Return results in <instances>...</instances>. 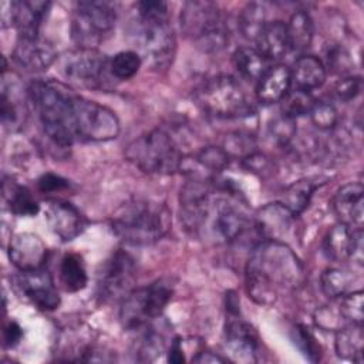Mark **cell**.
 <instances>
[{"instance_id":"1","label":"cell","mask_w":364,"mask_h":364,"mask_svg":"<svg viewBox=\"0 0 364 364\" xmlns=\"http://www.w3.org/2000/svg\"><path fill=\"white\" fill-rule=\"evenodd\" d=\"M300 259L287 243L262 240L250 252L245 267L247 296L257 304L270 306L303 283Z\"/></svg>"},{"instance_id":"2","label":"cell","mask_w":364,"mask_h":364,"mask_svg":"<svg viewBox=\"0 0 364 364\" xmlns=\"http://www.w3.org/2000/svg\"><path fill=\"white\" fill-rule=\"evenodd\" d=\"M131 21V36L139 50L154 67L164 68L173 58L176 41L168 18V4L158 0H144L135 4Z\"/></svg>"},{"instance_id":"3","label":"cell","mask_w":364,"mask_h":364,"mask_svg":"<svg viewBox=\"0 0 364 364\" xmlns=\"http://www.w3.org/2000/svg\"><path fill=\"white\" fill-rule=\"evenodd\" d=\"M169 228V209L165 205L145 199L125 202L111 218L114 235L132 246L154 245L166 235Z\"/></svg>"},{"instance_id":"4","label":"cell","mask_w":364,"mask_h":364,"mask_svg":"<svg viewBox=\"0 0 364 364\" xmlns=\"http://www.w3.org/2000/svg\"><path fill=\"white\" fill-rule=\"evenodd\" d=\"M28 100L37 112L46 135L60 146L75 142L71 128L73 94L64 84L57 81L36 80L27 88Z\"/></svg>"},{"instance_id":"5","label":"cell","mask_w":364,"mask_h":364,"mask_svg":"<svg viewBox=\"0 0 364 364\" xmlns=\"http://www.w3.org/2000/svg\"><path fill=\"white\" fill-rule=\"evenodd\" d=\"M125 156L141 171L158 175H171L181 171L185 161L173 138L161 128L134 139L127 146Z\"/></svg>"},{"instance_id":"6","label":"cell","mask_w":364,"mask_h":364,"mask_svg":"<svg viewBox=\"0 0 364 364\" xmlns=\"http://www.w3.org/2000/svg\"><path fill=\"white\" fill-rule=\"evenodd\" d=\"M181 28L196 47L206 53L225 48L229 31L219 7L212 1H186L181 9Z\"/></svg>"},{"instance_id":"7","label":"cell","mask_w":364,"mask_h":364,"mask_svg":"<svg viewBox=\"0 0 364 364\" xmlns=\"http://www.w3.org/2000/svg\"><path fill=\"white\" fill-rule=\"evenodd\" d=\"M198 105L210 117L230 119L250 114L243 87L230 75H218L205 81L196 91Z\"/></svg>"},{"instance_id":"8","label":"cell","mask_w":364,"mask_h":364,"mask_svg":"<svg viewBox=\"0 0 364 364\" xmlns=\"http://www.w3.org/2000/svg\"><path fill=\"white\" fill-rule=\"evenodd\" d=\"M172 294V284L165 279H158L148 286L134 289L121 301L119 321L122 327L135 331L161 317Z\"/></svg>"},{"instance_id":"9","label":"cell","mask_w":364,"mask_h":364,"mask_svg":"<svg viewBox=\"0 0 364 364\" xmlns=\"http://www.w3.org/2000/svg\"><path fill=\"white\" fill-rule=\"evenodd\" d=\"M117 13L108 1H78L71 17V38L78 48L97 47L111 36Z\"/></svg>"},{"instance_id":"10","label":"cell","mask_w":364,"mask_h":364,"mask_svg":"<svg viewBox=\"0 0 364 364\" xmlns=\"http://www.w3.org/2000/svg\"><path fill=\"white\" fill-rule=\"evenodd\" d=\"M71 128L75 141L105 142L119 134V119L112 109L80 95L73 98Z\"/></svg>"},{"instance_id":"11","label":"cell","mask_w":364,"mask_h":364,"mask_svg":"<svg viewBox=\"0 0 364 364\" xmlns=\"http://www.w3.org/2000/svg\"><path fill=\"white\" fill-rule=\"evenodd\" d=\"M109 60L105 54L91 48H77L61 60L63 75L88 88L107 90L114 78L109 70Z\"/></svg>"},{"instance_id":"12","label":"cell","mask_w":364,"mask_h":364,"mask_svg":"<svg viewBox=\"0 0 364 364\" xmlns=\"http://www.w3.org/2000/svg\"><path fill=\"white\" fill-rule=\"evenodd\" d=\"M136 264L125 250L114 252L102 264L97 280V294L102 303L122 301L135 287Z\"/></svg>"},{"instance_id":"13","label":"cell","mask_w":364,"mask_h":364,"mask_svg":"<svg viewBox=\"0 0 364 364\" xmlns=\"http://www.w3.org/2000/svg\"><path fill=\"white\" fill-rule=\"evenodd\" d=\"M206 228L215 240L230 243L247 230L249 219L243 210L228 198H216L212 199L200 232Z\"/></svg>"},{"instance_id":"14","label":"cell","mask_w":364,"mask_h":364,"mask_svg":"<svg viewBox=\"0 0 364 364\" xmlns=\"http://www.w3.org/2000/svg\"><path fill=\"white\" fill-rule=\"evenodd\" d=\"M213 182L215 181L191 178L181 189V220L186 230L195 235L200 233L206 215L209 212L213 199Z\"/></svg>"},{"instance_id":"15","label":"cell","mask_w":364,"mask_h":364,"mask_svg":"<svg viewBox=\"0 0 364 364\" xmlns=\"http://www.w3.org/2000/svg\"><path fill=\"white\" fill-rule=\"evenodd\" d=\"M1 7V23L3 26H14L18 37L40 36V27L47 16L51 6L50 1L44 0H18L4 1Z\"/></svg>"},{"instance_id":"16","label":"cell","mask_w":364,"mask_h":364,"mask_svg":"<svg viewBox=\"0 0 364 364\" xmlns=\"http://www.w3.org/2000/svg\"><path fill=\"white\" fill-rule=\"evenodd\" d=\"M17 289L38 309L51 311L60 306V294L54 286L51 274L46 269L20 272L14 277Z\"/></svg>"},{"instance_id":"17","label":"cell","mask_w":364,"mask_h":364,"mask_svg":"<svg viewBox=\"0 0 364 364\" xmlns=\"http://www.w3.org/2000/svg\"><path fill=\"white\" fill-rule=\"evenodd\" d=\"M14 61L28 71H44L57 60L54 46L40 37H18L13 50Z\"/></svg>"},{"instance_id":"18","label":"cell","mask_w":364,"mask_h":364,"mask_svg":"<svg viewBox=\"0 0 364 364\" xmlns=\"http://www.w3.org/2000/svg\"><path fill=\"white\" fill-rule=\"evenodd\" d=\"M9 259L20 272L37 270L43 267L47 259V247L40 236L21 232L10 239Z\"/></svg>"},{"instance_id":"19","label":"cell","mask_w":364,"mask_h":364,"mask_svg":"<svg viewBox=\"0 0 364 364\" xmlns=\"http://www.w3.org/2000/svg\"><path fill=\"white\" fill-rule=\"evenodd\" d=\"M46 220L51 232L63 242H70L85 229V218L70 202L54 200L46 209Z\"/></svg>"},{"instance_id":"20","label":"cell","mask_w":364,"mask_h":364,"mask_svg":"<svg viewBox=\"0 0 364 364\" xmlns=\"http://www.w3.org/2000/svg\"><path fill=\"white\" fill-rule=\"evenodd\" d=\"M294 223L296 215L282 202L266 205L259 210L256 218V229L263 237L262 240L286 243L284 239L293 232Z\"/></svg>"},{"instance_id":"21","label":"cell","mask_w":364,"mask_h":364,"mask_svg":"<svg viewBox=\"0 0 364 364\" xmlns=\"http://www.w3.org/2000/svg\"><path fill=\"white\" fill-rule=\"evenodd\" d=\"M225 348L236 361H256L257 333L249 323L240 318H229L225 327Z\"/></svg>"},{"instance_id":"22","label":"cell","mask_w":364,"mask_h":364,"mask_svg":"<svg viewBox=\"0 0 364 364\" xmlns=\"http://www.w3.org/2000/svg\"><path fill=\"white\" fill-rule=\"evenodd\" d=\"M333 209L340 223L360 229L364 220V188L360 182H350L337 189Z\"/></svg>"},{"instance_id":"23","label":"cell","mask_w":364,"mask_h":364,"mask_svg":"<svg viewBox=\"0 0 364 364\" xmlns=\"http://www.w3.org/2000/svg\"><path fill=\"white\" fill-rule=\"evenodd\" d=\"M291 87V73L284 64L270 65L256 84V97L262 104L280 102Z\"/></svg>"},{"instance_id":"24","label":"cell","mask_w":364,"mask_h":364,"mask_svg":"<svg viewBox=\"0 0 364 364\" xmlns=\"http://www.w3.org/2000/svg\"><path fill=\"white\" fill-rule=\"evenodd\" d=\"M165 321L161 317L152 320L151 323L145 324L144 327L135 330L139 331V338L136 343V353L138 358L142 361H152L162 353L168 351L171 341L166 338V330L164 327Z\"/></svg>"},{"instance_id":"25","label":"cell","mask_w":364,"mask_h":364,"mask_svg":"<svg viewBox=\"0 0 364 364\" xmlns=\"http://www.w3.org/2000/svg\"><path fill=\"white\" fill-rule=\"evenodd\" d=\"M290 73L291 84H294V88L307 92L321 87L327 75L326 65L323 64V61L318 57L310 54L299 57L294 61Z\"/></svg>"},{"instance_id":"26","label":"cell","mask_w":364,"mask_h":364,"mask_svg":"<svg viewBox=\"0 0 364 364\" xmlns=\"http://www.w3.org/2000/svg\"><path fill=\"white\" fill-rule=\"evenodd\" d=\"M256 50L267 60L274 61L282 58L289 50V36H287V26L280 20L267 21L263 31L257 37Z\"/></svg>"},{"instance_id":"27","label":"cell","mask_w":364,"mask_h":364,"mask_svg":"<svg viewBox=\"0 0 364 364\" xmlns=\"http://www.w3.org/2000/svg\"><path fill=\"white\" fill-rule=\"evenodd\" d=\"M1 191L3 199L11 213L17 216H34L38 213L40 206L27 186L4 178Z\"/></svg>"},{"instance_id":"28","label":"cell","mask_w":364,"mask_h":364,"mask_svg":"<svg viewBox=\"0 0 364 364\" xmlns=\"http://www.w3.org/2000/svg\"><path fill=\"white\" fill-rule=\"evenodd\" d=\"M354 230L355 229L338 222L327 232L323 240V249L328 259L334 262L350 260Z\"/></svg>"},{"instance_id":"29","label":"cell","mask_w":364,"mask_h":364,"mask_svg":"<svg viewBox=\"0 0 364 364\" xmlns=\"http://www.w3.org/2000/svg\"><path fill=\"white\" fill-rule=\"evenodd\" d=\"M363 327L361 324L348 323L336 333V353L340 358L363 363Z\"/></svg>"},{"instance_id":"30","label":"cell","mask_w":364,"mask_h":364,"mask_svg":"<svg viewBox=\"0 0 364 364\" xmlns=\"http://www.w3.org/2000/svg\"><path fill=\"white\" fill-rule=\"evenodd\" d=\"M58 274L64 290L70 293H77L82 290L88 282L84 262L81 256L75 253H67L61 259Z\"/></svg>"},{"instance_id":"31","label":"cell","mask_w":364,"mask_h":364,"mask_svg":"<svg viewBox=\"0 0 364 364\" xmlns=\"http://www.w3.org/2000/svg\"><path fill=\"white\" fill-rule=\"evenodd\" d=\"M233 65L246 80L257 81L270 67L269 61L253 47H240L233 53Z\"/></svg>"},{"instance_id":"32","label":"cell","mask_w":364,"mask_h":364,"mask_svg":"<svg viewBox=\"0 0 364 364\" xmlns=\"http://www.w3.org/2000/svg\"><path fill=\"white\" fill-rule=\"evenodd\" d=\"M287 26V36H289V44L291 50L296 51H303L310 47L313 41V34H314V27H313V20L309 13L306 11H296Z\"/></svg>"},{"instance_id":"33","label":"cell","mask_w":364,"mask_h":364,"mask_svg":"<svg viewBox=\"0 0 364 364\" xmlns=\"http://www.w3.org/2000/svg\"><path fill=\"white\" fill-rule=\"evenodd\" d=\"M266 24H267V13L264 6L259 3L246 4L242 9L237 18L239 31L249 41H256Z\"/></svg>"},{"instance_id":"34","label":"cell","mask_w":364,"mask_h":364,"mask_svg":"<svg viewBox=\"0 0 364 364\" xmlns=\"http://www.w3.org/2000/svg\"><path fill=\"white\" fill-rule=\"evenodd\" d=\"M195 164L202 168V179L215 181L216 175L230 164V155L219 146H206L195 155Z\"/></svg>"},{"instance_id":"35","label":"cell","mask_w":364,"mask_h":364,"mask_svg":"<svg viewBox=\"0 0 364 364\" xmlns=\"http://www.w3.org/2000/svg\"><path fill=\"white\" fill-rule=\"evenodd\" d=\"M321 289L326 293V296L331 299H337L348 291L353 284V277L350 272L338 267H328L321 273L320 277Z\"/></svg>"},{"instance_id":"36","label":"cell","mask_w":364,"mask_h":364,"mask_svg":"<svg viewBox=\"0 0 364 364\" xmlns=\"http://www.w3.org/2000/svg\"><path fill=\"white\" fill-rule=\"evenodd\" d=\"M314 189H316V185L311 181L309 179L297 181L286 189L282 203L297 216L309 206V202L311 199Z\"/></svg>"},{"instance_id":"37","label":"cell","mask_w":364,"mask_h":364,"mask_svg":"<svg viewBox=\"0 0 364 364\" xmlns=\"http://www.w3.org/2000/svg\"><path fill=\"white\" fill-rule=\"evenodd\" d=\"M142 64V58L136 51H119L109 60V70L115 80L132 78Z\"/></svg>"},{"instance_id":"38","label":"cell","mask_w":364,"mask_h":364,"mask_svg":"<svg viewBox=\"0 0 364 364\" xmlns=\"http://www.w3.org/2000/svg\"><path fill=\"white\" fill-rule=\"evenodd\" d=\"M363 290L348 291L340 297H337V313L341 320L348 323L361 324L363 323Z\"/></svg>"},{"instance_id":"39","label":"cell","mask_w":364,"mask_h":364,"mask_svg":"<svg viewBox=\"0 0 364 364\" xmlns=\"http://www.w3.org/2000/svg\"><path fill=\"white\" fill-rule=\"evenodd\" d=\"M313 104L314 100L310 95V92L294 88L289 91L287 95L282 100V114L296 119L300 115L309 114Z\"/></svg>"},{"instance_id":"40","label":"cell","mask_w":364,"mask_h":364,"mask_svg":"<svg viewBox=\"0 0 364 364\" xmlns=\"http://www.w3.org/2000/svg\"><path fill=\"white\" fill-rule=\"evenodd\" d=\"M309 114L314 127L321 131L333 129L338 122V112L336 107L326 101H314Z\"/></svg>"},{"instance_id":"41","label":"cell","mask_w":364,"mask_h":364,"mask_svg":"<svg viewBox=\"0 0 364 364\" xmlns=\"http://www.w3.org/2000/svg\"><path fill=\"white\" fill-rule=\"evenodd\" d=\"M296 119L284 114L276 117L269 125V134L279 145H287L296 136Z\"/></svg>"},{"instance_id":"42","label":"cell","mask_w":364,"mask_h":364,"mask_svg":"<svg viewBox=\"0 0 364 364\" xmlns=\"http://www.w3.org/2000/svg\"><path fill=\"white\" fill-rule=\"evenodd\" d=\"M294 344L299 347V350L304 354V357L311 361V363H317L320 360V346L317 344L316 338L313 337V334L309 331V328H306L304 326H297L294 330Z\"/></svg>"},{"instance_id":"43","label":"cell","mask_w":364,"mask_h":364,"mask_svg":"<svg viewBox=\"0 0 364 364\" xmlns=\"http://www.w3.org/2000/svg\"><path fill=\"white\" fill-rule=\"evenodd\" d=\"M361 88L363 81L360 77H346L336 82L333 94L340 101H351L361 92Z\"/></svg>"},{"instance_id":"44","label":"cell","mask_w":364,"mask_h":364,"mask_svg":"<svg viewBox=\"0 0 364 364\" xmlns=\"http://www.w3.org/2000/svg\"><path fill=\"white\" fill-rule=\"evenodd\" d=\"M67 188H70V181L53 172H47L41 175L37 181V189L41 193H55Z\"/></svg>"},{"instance_id":"45","label":"cell","mask_w":364,"mask_h":364,"mask_svg":"<svg viewBox=\"0 0 364 364\" xmlns=\"http://www.w3.org/2000/svg\"><path fill=\"white\" fill-rule=\"evenodd\" d=\"M21 337H23V330L16 321H10L9 324H6L4 331H3V340H4L6 347L11 348V347L17 346L20 343Z\"/></svg>"},{"instance_id":"46","label":"cell","mask_w":364,"mask_h":364,"mask_svg":"<svg viewBox=\"0 0 364 364\" xmlns=\"http://www.w3.org/2000/svg\"><path fill=\"white\" fill-rule=\"evenodd\" d=\"M363 229H355L354 230V239H353V249H351V257L350 260H353L354 263H357L358 266L363 264V259H364V245H363Z\"/></svg>"},{"instance_id":"47","label":"cell","mask_w":364,"mask_h":364,"mask_svg":"<svg viewBox=\"0 0 364 364\" xmlns=\"http://www.w3.org/2000/svg\"><path fill=\"white\" fill-rule=\"evenodd\" d=\"M183 340L181 337H175L171 341V346L168 348V361L173 364H181L185 361L183 354Z\"/></svg>"},{"instance_id":"48","label":"cell","mask_w":364,"mask_h":364,"mask_svg":"<svg viewBox=\"0 0 364 364\" xmlns=\"http://www.w3.org/2000/svg\"><path fill=\"white\" fill-rule=\"evenodd\" d=\"M192 361L193 363H202V364H208V363L215 364V363H225L226 360L223 357L218 355V354H213V353L208 351V350H200V351H198V355L192 358Z\"/></svg>"}]
</instances>
